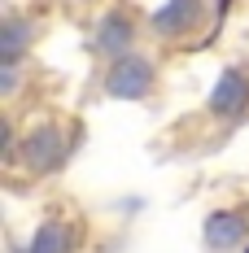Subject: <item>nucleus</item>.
<instances>
[{"label": "nucleus", "mask_w": 249, "mask_h": 253, "mask_svg": "<svg viewBox=\"0 0 249 253\" xmlns=\"http://www.w3.org/2000/svg\"><path fill=\"white\" fill-rule=\"evenodd\" d=\"M245 109H249V70L245 66H223L219 79H214V87H210V96H205V114L232 123Z\"/></svg>", "instance_id": "0eeeda50"}, {"label": "nucleus", "mask_w": 249, "mask_h": 253, "mask_svg": "<svg viewBox=\"0 0 249 253\" xmlns=\"http://www.w3.org/2000/svg\"><path fill=\"white\" fill-rule=\"evenodd\" d=\"M210 4H214V9H219V13H223L227 4H232V0H210Z\"/></svg>", "instance_id": "1a4fd4ad"}, {"label": "nucleus", "mask_w": 249, "mask_h": 253, "mask_svg": "<svg viewBox=\"0 0 249 253\" xmlns=\"http://www.w3.org/2000/svg\"><path fill=\"white\" fill-rule=\"evenodd\" d=\"M136 40H140V22H136V13L123 9V4L105 9L97 18V26H92V52H97L100 61H114V57L131 52Z\"/></svg>", "instance_id": "39448f33"}, {"label": "nucleus", "mask_w": 249, "mask_h": 253, "mask_svg": "<svg viewBox=\"0 0 249 253\" xmlns=\"http://www.w3.org/2000/svg\"><path fill=\"white\" fill-rule=\"evenodd\" d=\"M145 26L153 40H188L205 26V0H166L162 9L149 13Z\"/></svg>", "instance_id": "423d86ee"}, {"label": "nucleus", "mask_w": 249, "mask_h": 253, "mask_svg": "<svg viewBox=\"0 0 249 253\" xmlns=\"http://www.w3.org/2000/svg\"><path fill=\"white\" fill-rule=\"evenodd\" d=\"M157 61H153L149 52L131 48L123 57H114V61H105V75H100V96H109V101H149L153 92H157Z\"/></svg>", "instance_id": "f257e3e1"}, {"label": "nucleus", "mask_w": 249, "mask_h": 253, "mask_svg": "<svg viewBox=\"0 0 249 253\" xmlns=\"http://www.w3.org/2000/svg\"><path fill=\"white\" fill-rule=\"evenodd\" d=\"M18 162H22L31 175H52L61 162H66V126L57 123V118H35V123L22 131V140H18V153H13Z\"/></svg>", "instance_id": "f03ea898"}, {"label": "nucleus", "mask_w": 249, "mask_h": 253, "mask_svg": "<svg viewBox=\"0 0 249 253\" xmlns=\"http://www.w3.org/2000/svg\"><path fill=\"white\" fill-rule=\"evenodd\" d=\"M31 40H35V35H31V22L13 13V18L4 22V40H0V66H22L26 52H31Z\"/></svg>", "instance_id": "6e6552de"}, {"label": "nucleus", "mask_w": 249, "mask_h": 253, "mask_svg": "<svg viewBox=\"0 0 249 253\" xmlns=\"http://www.w3.org/2000/svg\"><path fill=\"white\" fill-rule=\"evenodd\" d=\"M249 240L245 205H214L201 223V253H236Z\"/></svg>", "instance_id": "7ed1b4c3"}, {"label": "nucleus", "mask_w": 249, "mask_h": 253, "mask_svg": "<svg viewBox=\"0 0 249 253\" xmlns=\"http://www.w3.org/2000/svg\"><path fill=\"white\" fill-rule=\"evenodd\" d=\"M79 245H83V223L75 214H44L35 231L9 253H79Z\"/></svg>", "instance_id": "20e7f679"}]
</instances>
